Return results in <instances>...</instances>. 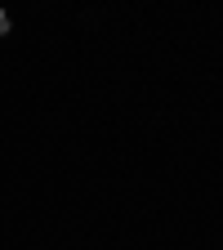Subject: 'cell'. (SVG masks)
<instances>
[{
	"mask_svg": "<svg viewBox=\"0 0 223 250\" xmlns=\"http://www.w3.org/2000/svg\"><path fill=\"white\" fill-rule=\"evenodd\" d=\"M0 36H9V14L0 9Z\"/></svg>",
	"mask_w": 223,
	"mask_h": 250,
	"instance_id": "cell-1",
	"label": "cell"
}]
</instances>
